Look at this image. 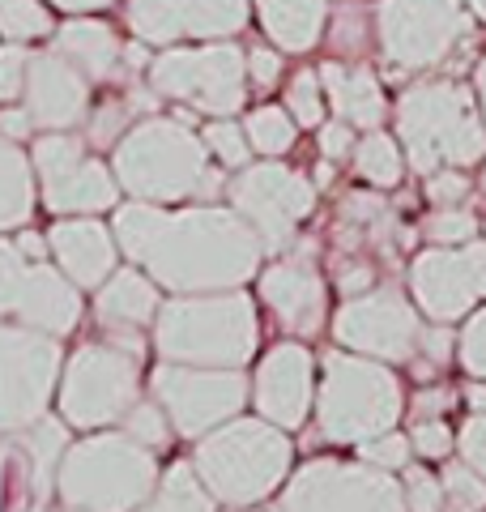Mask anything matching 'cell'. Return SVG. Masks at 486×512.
I'll return each instance as SVG.
<instances>
[{
  "mask_svg": "<svg viewBox=\"0 0 486 512\" xmlns=\"http://www.w3.org/2000/svg\"><path fill=\"white\" fill-rule=\"evenodd\" d=\"M261 26L278 52L303 56L324 35V0H261Z\"/></svg>",
  "mask_w": 486,
  "mask_h": 512,
  "instance_id": "cell-27",
  "label": "cell"
},
{
  "mask_svg": "<svg viewBox=\"0 0 486 512\" xmlns=\"http://www.w3.org/2000/svg\"><path fill=\"white\" fill-rule=\"evenodd\" d=\"M359 453H363V461L367 466H376V470H405L410 466V436H397V431H384V436H371V440H363L359 444Z\"/></svg>",
  "mask_w": 486,
  "mask_h": 512,
  "instance_id": "cell-43",
  "label": "cell"
},
{
  "mask_svg": "<svg viewBox=\"0 0 486 512\" xmlns=\"http://www.w3.org/2000/svg\"><path fill=\"white\" fill-rule=\"evenodd\" d=\"M465 5H469V9H474V13H478V18L486 22V0H465Z\"/></svg>",
  "mask_w": 486,
  "mask_h": 512,
  "instance_id": "cell-59",
  "label": "cell"
},
{
  "mask_svg": "<svg viewBox=\"0 0 486 512\" xmlns=\"http://www.w3.org/2000/svg\"><path fill=\"white\" fill-rule=\"evenodd\" d=\"M60 512H64V508H60Z\"/></svg>",
  "mask_w": 486,
  "mask_h": 512,
  "instance_id": "cell-62",
  "label": "cell"
},
{
  "mask_svg": "<svg viewBox=\"0 0 486 512\" xmlns=\"http://www.w3.org/2000/svg\"><path fill=\"white\" fill-rule=\"evenodd\" d=\"M427 201L431 205H465L469 197V175H461V167H440L427 175Z\"/></svg>",
  "mask_w": 486,
  "mask_h": 512,
  "instance_id": "cell-46",
  "label": "cell"
},
{
  "mask_svg": "<svg viewBox=\"0 0 486 512\" xmlns=\"http://www.w3.org/2000/svg\"><path fill=\"white\" fill-rule=\"evenodd\" d=\"M248 0H188V39H231L248 26Z\"/></svg>",
  "mask_w": 486,
  "mask_h": 512,
  "instance_id": "cell-32",
  "label": "cell"
},
{
  "mask_svg": "<svg viewBox=\"0 0 486 512\" xmlns=\"http://www.w3.org/2000/svg\"><path fill=\"white\" fill-rule=\"evenodd\" d=\"M60 367V338L18 320H0V436H18L43 419L56 397Z\"/></svg>",
  "mask_w": 486,
  "mask_h": 512,
  "instance_id": "cell-10",
  "label": "cell"
},
{
  "mask_svg": "<svg viewBox=\"0 0 486 512\" xmlns=\"http://www.w3.org/2000/svg\"><path fill=\"white\" fill-rule=\"evenodd\" d=\"M474 82H478V107H482V120H486V60L478 64V73H474Z\"/></svg>",
  "mask_w": 486,
  "mask_h": 512,
  "instance_id": "cell-58",
  "label": "cell"
},
{
  "mask_svg": "<svg viewBox=\"0 0 486 512\" xmlns=\"http://www.w3.org/2000/svg\"><path fill=\"white\" fill-rule=\"evenodd\" d=\"M410 448L423 461H440L457 448V431H452L444 419H418L410 431Z\"/></svg>",
  "mask_w": 486,
  "mask_h": 512,
  "instance_id": "cell-44",
  "label": "cell"
},
{
  "mask_svg": "<svg viewBox=\"0 0 486 512\" xmlns=\"http://www.w3.org/2000/svg\"><path fill=\"white\" fill-rule=\"evenodd\" d=\"M316 402V359L299 342L273 346L252 376V406L282 431H299Z\"/></svg>",
  "mask_w": 486,
  "mask_h": 512,
  "instance_id": "cell-19",
  "label": "cell"
},
{
  "mask_svg": "<svg viewBox=\"0 0 486 512\" xmlns=\"http://www.w3.org/2000/svg\"><path fill=\"white\" fill-rule=\"evenodd\" d=\"M5 478H9V444L0 440V512H5Z\"/></svg>",
  "mask_w": 486,
  "mask_h": 512,
  "instance_id": "cell-56",
  "label": "cell"
},
{
  "mask_svg": "<svg viewBox=\"0 0 486 512\" xmlns=\"http://www.w3.org/2000/svg\"><path fill=\"white\" fill-rule=\"evenodd\" d=\"M52 52H60L64 60L73 64L77 73H86V82H111L120 73V39L116 30L90 18H73L56 30Z\"/></svg>",
  "mask_w": 486,
  "mask_h": 512,
  "instance_id": "cell-26",
  "label": "cell"
},
{
  "mask_svg": "<svg viewBox=\"0 0 486 512\" xmlns=\"http://www.w3.org/2000/svg\"><path fill=\"white\" fill-rule=\"evenodd\" d=\"M444 512H486V478L465 466V461H448L440 474Z\"/></svg>",
  "mask_w": 486,
  "mask_h": 512,
  "instance_id": "cell-35",
  "label": "cell"
},
{
  "mask_svg": "<svg viewBox=\"0 0 486 512\" xmlns=\"http://www.w3.org/2000/svg\"><path fill=\"white\" fill-rule=\"evenodd\" d=\"M461 367L474 380H486V303H478L474 312L465 316V329H461Z\"/></svg>",
  "mask_w": 486,
  "mask_h": 512,
  "instance_id": "cell-42",
  "label": "cell"
},
{
  "mask_svg": "<svg viewBox=\"0 0 486 512\" xmlns=\"http://www.w3.org/2000/svg\"><path fill=\"white\" fill-rule=\"evenodd\" d=\"M22 107L30 111V120H35V128H43V133H73L77 124H86V111H90L86 73H77L52 47L30 56Z\"/></svg>",
  "mask_w": 486,
  "mask_h": 512,
  "instance_id": "cell-20",
  "label": "cell"
},
{
  "mask_svg": "<svg viewBox=\"0 0 486 512\" xmlns=\"http://www.w3.org/2000/svg\"><path fill=\"white\" fill-rule=\"evenodd\" d=\"M482 192H486V171H482Z\"/></svg>",
  "mask_w": 486,
  "mask_h": 512,
  "instance_id": "cell-61",
  "label": "cell"
},
{
  "mask_svg": "<svg viewBox=\"0 0 486 512\" xmlns=\"http://www.w3.org/2000/svg\"><path fill=\"white\" fill-rule=\"evenodd\" d=\"M201 141H205V150L214 154L222 167H243V163H248V154H252L248 133H243V124H235L231 116L209 120L205 133H201Z\"/></svg>",
  "mask_w": 486,
  "mask_h": 512,
  "instance_id": "cell-39",
  "label": "cell"
},
{
  "mask_svg": "<svg viewBox=\"0 0 486 512\" xmlns=\"http://www.w3.org/2000/svg\"><path fill=\"white\" fill-rule=\"evenodd\" d=\"M414 303L435 325H452L486 303V244L469 239L457 248H423L410 261Z\"/></svg>",
  "mask_w": 486,
  "mask_h": 512,
  "instance_id": "cell-17",
  "label": "cell"
},
{
  "mask_svg": "<svg viewBox=\"0 0 486 512\" xmlns=\"http://www.w3.org/2000/svg\"><path fill=\"white\" fill-rule=\"evenodd\" d=\"M158 308V282L137 265L111 269L94 295V320L103 325V333H141L145 325H154Z\"/></svg>",
  "mask_w": 486,
  "mask_h": 512,
  "instance_id": "cell-24",
  "label": "cell"
},
{
  "mask_svg": "<svg viewBox=\"0 0 486 512\" xmlns=\"http://www.w3.org/2000/svg\"><path fill=\"white\" fill-rule=\"evenodd\" d=\"M243 64H248V82H252L256 90L278 86L282 52H273V47H252V52H243Z\"/></svg>",
  "mask_w": 486,
  "mask_h": 512,
  "instance_id": "cell-48",
  "label": "cell"
},
{
  "mask_svg": "<svg viewBox=\"0 0 486 512\" xmlns=\"http://www.w3.org/2000/svg\"><path fill=\"white\" fill-rule=\"evenodd\" d=\"M401 500H405V512H444L440 478L427 474L423 466H405V478H401Z\"/></svg>",
  "mask_w": 486,
  "mask_h": 512,
  "instance_id": "cell-41",
  "label": "cell"
},
{
  "mask_svg": "<svg viewBox=\"0 0 486 512\" xmlns=\"http://www.w3.org/2000/svg\"><path fill=\"white\" fill-rule=\"evenodd\" d=\"M116 244L171 295L235 291L261 269V239L235 210L192 205L162 210L150 201H128L116 210Z\"/></svg>",
  "mask_w": 486,
  "mask_h": 512,
  "instance_id": "cell-1",
  "label": "cell"
},
{
  "mask_svg": "<svg viewBox=\"0 0 486 512\" xmlns=\"http://www.w3.org/2000/svg\"><path fill=\"white\" fill-rule=\"evenodd\" d=\"M150 397L167 410L175 436L201 440L205 431L243 414L252 397V380L239 367H192L162 359L150 376Z\"/></svg>",
  "mask_w": 486,
  "mask_h": 512,
  "instance_id": "cell-11",
  "label": "cell"
},
{
  "mask_svg": "<svg viewBox=\"0 0 486 512\" xmlns=\"http://www.w3.org/2000/svg\"><path fill=\"white\" fill-rule=\"evenodd\" d=\"M418 346H423L427 363H435V367H444L452 355H457V350H452V346H457V338L448 333V325H435L431 333L423 329V333H418Z\"/></svg>",
  "mask_w": 486,
  "mask_h": 512,
  "instance_id": "cell-50",
  "label": "cell"
},
{
  "mask_svg": "<svg viewBox=\"0 0 486 512\" xmlns=\"http://www.w3.org/2000/svg\"><path fill=\"white\" fill-rule=\"evenodd\" d=\"M13 244H18L26 256H35V261H43V256H47V239H43V235H35V231H22L18 239H13Z\"/></svg>",
  "mask_w": 486,
  "mask_h": 512,
  "instance_id": "cell-53",
  "label": "cell"
},
{
  "mask_svg": "<svg viewBox=\"0 0 486 512\" xmlns=\"http://www.w3.org/2000/svg\"><path fill=\"white\" fill-rule=\"evenodd\" d=\"M457 453L465 466H474L486 478V410L482 414H469L457 431Z\"/></svg>",
  "mask_w": 486,
  "mask_h": 512,
  "instance_id": "cell-47",
  "label": "cell"
},
{
  "mask_svg": "<svg viewBox=\"0 0 486 512\" xmlns=\"http://www.w3.org/2000/svg\"><path fill=\"white\" fill-rule=\"evenodd\" d=\"M30 167L43 192V205L60 218L69 214H103L116 210L120 184L107 163L90 154V146L73 133H43L30 146Z\"/></svg>",
  "mask_w": 486,
  "mask_h": 512,
  "instance_id": "cell-15",
  "label": "cell"
},
{
  "mask_svg": "<svg viewBox=\"0 0 486 512\" xmlns=\"http://www.w3.org/2000/svg\"><path fill=\"white\" fill-rule=\"evenodd\" d=\"M35 214V167L18 141L0 137V235L22 231Z\"/></svg>",
  "mask_w": 486,
  "mask_h": 512,
  "instance_id": "cell-28",
  "label": "cell"
},
{
  "mask_svg": "<svg viewBox=\"0 0 486 512\" xmlns=\"http://www.w3.org/2000/svg\"><path fill=\"white\" fill-rule=\"evenodd\" d=\"M124 22L145 47H171L188 39V0H128Z\"/></svg>",
  "mask_w": 486,
  "mask_h": 512,
  "instance_id": "cell-30",
  "label": "cell"
},
{
  "mask_svg": "<svg viewBox=\"0 0 486 512\" xmlns=\"http://www.w3.org/2000/svg\"><path fill=\"white\" fill-rule=\"evenodd\" d=\"M0 35L13 43H30L52 35V13L39 0H0Z\"/></svg>",
  "mask_w": 486,
  "mask_h": 512,
  "instance_id": "cell-37",
  "label": "cell"
},
{
  "mask_svg": "<svg viewBox=\"0 0 486 512\" xmlns=\"http://www.w3.org/2000/svg\"><path fill=\"white\" fill-rule=\"evenodd\" d=\"M111 175L120 192L150 205L214 197L222 188V175L209 167L205 141L192 133L184 116H150L128 128L111 154Z\"/></svg>",
  "mask_w": 486,
  "mask_h": 512,
  "instance_id": "cell-2",
  "label": "cell"
},
{
  "mask_svg": "<svg viewBox=\"0 0 486 512\" xmlns=\"http://www.w3.org/2000/svg\"><path fill=\"white\" fill-rule=\"evenodd\" d=\"M9 512H52V508L39 504V500H30V495H22V491H18V500H13V508H9Z\"/></svg>",
  "mask_w": 486,
  "mask_h": 512,
  "instance_id": "cell-57",
  "label": "cell"
},
{
  "mask_svg": "<svg viewBox=\"0 0 486 512\" xmlns=\"http://www.w3.org/2000/svg\"><path fill=\"white\" fill-rule=\"evenodd\" d=\"M465 402L474 406V414L486 410V380H474V384H469V389H465Z\"/></svg>",
  "mask_w": 486,
  "mask_h": 512,
  "instance_id": "cell-55",
  "label": "cell"
},
{
  "mask_svg": "<svg viewBox=\"0 0 486 512\" xmlns=\"http://www.w3.org/2000/svg\"><path fill=\"white\" fill-rule=\"evenodd\" d=\"M418 333L423 320L418 308L401 291H363L342 303V312L333 316V338L354 355L380 359V363H405L418 350Z\"/></svg>",
  "mask_w": 486,
  "mask_h": 512,
  "instance_id": "cell-18",
  "label": "cell"
},
{
  "mask_svg": "<svg viewBox=\"0 0 486 512\" xmlns=\"http://www.w3.org/2000/svg\"><path fill=\"white\" fill-rule=\"evenodd\" d=\"M81 291L47 261L26 256L13 239H0V320L69 338L81 325Z\"/></svg>",
  "mask_w": 486,
  "mask_h": 512,
  "instance_id": "cell-13",
  "label": "cell"
},
{
  "mask_svg": "<svg viewBox=\"0 0 486 512\" xmlns=\"http://www.w3.org/2000/svg\"><path fill=\"white\" fill-rule=\"evenodd\" d=\"M452 402H457V393L452 389H418L414 410H418V419H440Z\"/></svg>",
  "mask_w": 486,
  "mask_h": 512,
  "instance_id": "cell-52",
  "label": "cell"
},
{
  "mask_svg": "<svg viewBox=\"0 0 486 512\" xmlns=\"http://www.w3.org/2000/svg\"><path fill=\"white\" fill-rule=\"evenodd\" d=\"M141 397V355L107 333L81 342L60 367L56 406L60 419L77 431H103Z\"/></svg>",
  "mask_w": 486,
  "mask_h": 512,
  "instance_id": "cell-8",
  "label": "cell"
},
{
  "mask_svg": "<svg viewBox=\"0 0 486 512\" xmlns=\"http://www.w3.org/2000/svg\"><path fill=\"white\" fill-rule=\"evenodd\" d=\"M261 325L252 299L239 291L175 295L154 316V346L167 363L192 367H243L256 355Z\"/></svg>",
  "mask_w": 486,
  "mask_h": 512,
  "instance_id": "cell-4",
  "label": "cell"
},
{
  "mask_svg": "<svg viewBox=\"0 0 486 512\" xmlns=\"http://www.w3.org/2000/svg\"><path fill=\"white\" fill-rule=\"evenodd\" d=\"M376 39L388 69L427 73L469 39L465 0H384L376 9Z\"/></svg>",
  "mask_w": 486,
  "mask_h": 512,
  "instance_id": "cell-12",
  "label": "cell"
},
{
  "mask_svg": "<svg viewBox=\"0 0 486 512\" xmlns=\"http://www.w3.org/2000/svg\"><path fill=\"white\" fill-rule=\"evenodd\" d=\"M9 461H13V483L22 495L47 504L56 495V470L64 461V448H69V423L56 419V414H43L26 431L9 436Z\"/></svg>",
  "mask_w": 486,
  "mask_h": 512,
  "instance_id": "cell-23",
  "label": "cell"
},
{
  "mask_svg": "<svg viewBox=\"0 0 486 512\" xmlns=\"http://www.w3.org/2000/svg\"><path fill=\"white\" fill-rule=\"evenodd\" d=\"M256 512H282V508H256Z\"/></svg>",
  "mask_w": 486,
  "mask_h": 512,
  "instance_id": "cell-60",
  "label": "cell"
},
{
  "mask_svg": "<svg viewBox=\"0 0 486 512\" xmlns=\"http://www.w3.org/2000/svg\"><path fill=\"white\" fill-rule=\"evenodd\" d=\"M26 69H30V52L22 43H5V47H0V103L22 99Z\"/></svg>",
  "mask_w": 486,
  "mask_h": 512,
  "instance_id": "cell-45",
  "label": "cell"
},
{
  "mask_svg": "<svg viewBox=\"0 0 486 512\" xmlns=\"http://www.w3.org/2000/svg\"><path fill=\"white\" fill-rule=\"evenodd\" d=\"M47 252L77 291H99L107 274L116 269L120 244L94 214H69L47 231Z\"/></svg>",
  "mask_w": 486,
  "mask_h": 512,
  "instance_id": "cell-22",
  "label": "cell"
},
{
  "mask_svg": "<svg viewBox=\"0 0 486 512\" xmlns=\"http://www.w3.org/2000/svg\"><path fill=\"white\" fill-rule=\"evenodd\" d=\"M150 90L158 99L184 103L209 120L235 116L248 99V64L235 43H205V47H167L150 60Z\"/></svg>",
  "mask_w": 486,
  "mask_h": 512,
  "instance_id": "cell-9",
  "label": "cell"
},
{
  "mask_svg": "<svg viewBox=\"0 0 486 512\" xmlns=\"http://www.w3.org/2000/svg\"><path fill=\"white\" fill-rule=\"evenodd\" d=\"M218 500L205 491L201 474L192 470V461H171L167 470L158 474L154 491L145 495V504L137 512H214Z\"/></svg>",
  "mask_w": 486,
  "mask_h": 512,
  "instance_id": "cell-29",
  "label": "cell"
},
{
  "mask_svg": "<svg viewBox=\"0 0 486 512\" xmlns=\"http://www.w3.org/2000/svg\"><path fill=\"white\" fill-rule=\"evenodd\" d=\"M290 436L269 419H226L205 431L192 453V470L201 474L205 491L226 508L265 504L290 474Z\"/></svg>",
  "mask_w": 486,
  "mask_h": 512,
  "instance_id": "cell-5",
  "label": "cell"
},
{
  "mask_svg": "<svg viewBox=\"0 0 486 512\" xmlns=\"http://www.w3.org/2000/svg\"><path fill=\"white\" fill-rule=\"evenodd\" d=\"M282 512H405V500L388 470L316 457L286 478Z\"/></svg>",
  "mask_w": 486,
  "mask_h": 512,
  "instance_id": "cell-14",
  "label": "cell"
},
{
  "mask_svg": "<svg viewBox=\"0 0 486 512\" xmlns=\"http://www.w3.org/2000/svg\"><path fill=\"white\" fill-rule=\"evenodd\" d=\"M158 461L150 448L124 431H90L64 448L56 470V504L64 512H137L158 483Z\"/></svg>",
  "mask_w": 486,
  "mask_h": 512,
  "instance_id": "cell-6",
  "label": "cell"
},
{
  "mask_svg": "<svg viewBox=\"0 0 486 512\" xmlns=\"http://www.w3.org/2000/svg\"><path fill=\"white\" fill-rule=\"evenodd\" d=\"M316 423L329 444H363L371 436L393 431L401 419V380L393 376V363L342 355L333 350L324 359V380L316 393Z\"/></svg>",
  "mask_w": 486,
  "mask_h": 512,
  "instance_id": "cell-7",
  "label": "cell"
},
{
  "mask_svg": "<svg viewBox=\"0 0 486 512\" xmlns=\"http://www.w3.org/2000/svg\"><path fill=\"white\" fill-rule=\"evenodd\" d=\"M423 239L435 248H457L478 239V218L465 210V205H435L423 218Z\"/></svg>",
  "mask_w": 486,
  "mask_h": 512,
  "instance_id": "cell-36",
  "label": "cell"
},
{
  "mask_svg": "<svg viewBox=\"0 0 486 512\" xmlns=\"http://www.w3.org/2000/svg\"><path fill=\"white\" fill-rule=\"evenodd\" d=\"M324 86H320V69H299L295 77H290L286 86V111L295 116V124L303 128H320L324 120Z\"/></svg>",
  "mask_w": 486,
  "mask_h": 512,
  "instance_id": "cell-38",
  "label": "cell"
},
{
  "mask_svg": "<svg viewBox=\"0 0 486 512\" xmlns=\"http://www.w3.org/2000/svg\"><path fill=\"white\" fill-rule=\"evenodd\" d=\"M128 116H133V107L120 103V99H107L94 111H86V146H94V150L116 146V141L128 133Z\"/></svg>",
  "mask_w": 486,
  "mask_h": 512,
  "instance_id": "cell-40",
  "label": "cell"
},
{
  "mask_svg": "<svg viewBox=\"0 0 486 512\" xmlns=\"http://www.w3.org/2000/svg\"><path fill=\"white\" fill-rule=\"evenodd\" d=\"M231 210L256 231L261 252H286L295 227L316 210V184L286 163H256L231 180Z\"/></svg>",
  "mask_w": 486,
  "mask_h": 512,
  "instance_id": "cell-16",
  "label": "cell"
},
{
  "mask_svg": "<svg viewBox=\"0 0 486 512\" xmlns=\"http://www.w3.org/2000/svg\"><path fill=\"white\" fill-rule=\"evenodd\" d=\"M320 154L337 163V158H350L354 154V128L346 120H333V124H320Z\"/></svg>",
  "mask_w": 486,
  "mask_h": 512,
  "instance_id": "cell-49",
  "label": "cell"
},
{
  "mask_svg": "<svg viewBox=\"0 0 486 512\" xmlns=\"http://www.w3.org/2000/svg\"><path fill=\"white\" fill-rule=\"evenodd\" d=\"M120 431L128 440H137L141 448H150V453H158V448H167L171 444V419H167V410H162L154 397H137L133 406H128L120 414Z\"/></svg>",
  "mask_w": 486,
  "mask_h": 512,
  "instance_id": "cell-34",
  "label": "cell"
},
{
  "mask_svg": "<svg viewBox=\"0 0 486 512\" xmlns=\"http://www.w3.org/2000/svg\"><path fill=\"white\" fill-rule=\"evenodd\" d=\"M30 133H35V120H30L26 107H13V103H0V137L5 141H30Z\"/></svg>",
  "mask_w": 486,
  "mask_h": 512,
  "instance_id": "cell-51",
  "label": "cell"
},
{
  "mask_svg": "<svg viewBox=\"0 0 486 512\" xmlns=\"http://www.w3.org/2000/svg\"><path fill=\"white\" fill-rule=\"evenodd\" d=\"M243 133H248V146L252 150H261L265 158H282L290 146H295V133H299V124L295 116H290L286 107H256L248 120H243Z\"/></svg>",
  "mask_w": 486,
  "mask_h": 512,
  "instance_id": "cell-33",
  "label": "cell"
},
{
  "mask_svg": "<svg viewBox=\"0 0 486 512\" xmlns=\"http://www.w3.org/2000/svg\"><path fill=\"white\" fill-rule=\"evenodd\" d=\"M350 158H354V171H359L371 188H397L401 184L405 154L388 133H376V128H371L359 146H354Z\"/></svg>",
  "mask_w": 486,
  "mask_h": 512,
  "instance_id": "cell-31",
  "label": "cell"
},
{
  "mask_svg": "<svg viewBox=\"0 0 486 512\" xmlns=\"http://www.w3.org/2000/svg\"><path fill=\"white\" fill-rule=\"evenodd\" d=\"M397 146L418 175L474 167L486 158V120L474 90L461 82H414L397 99Z\"/></svg>",
  "mask_w": 486,
  "mask_h": 512,
  "instance_id": "cell-3",
  "label": "cell"
},
{
  "mask_svg": "<svg viewBox=\"0 0 486 512\" xmlns=\"http://www.w3.org/2000/svg\"><path fill=\"white\" fill-rule=\"evenodd\" d=\"M320 86H324V103L350 128H380L384 124L388 99L376 82V73L346 69V64H320Z\"/></svg>",
  "mask_w": 486,
  "mask_h": 512,
  "instance_id": "cell-25",
  "label": "cell"
},
{
  "mask_svg": "<svg viewBox=\"0 0 486 512\" xmlns=\"http://www.w3.org/2000/svg\"><path fill=\"white\" fill-rule=\"evenodd\" d=\"M47 5H56V9H64V13H90V9L116 5V0H47Z\"/></svg>",
  "mask_w": 486,
  "mask_h": 512,
  "instance_id": "cell-54",
  "label": "cell"
},
{
  "mask_svg": "<svg viewBox=\"0 0 486 512\" xmlns=\"http://www.w3.org/2000/svg\"><path fill=\"white\" fill-rule=\"evenodd\" d=\"M261 299L273 308L278 325L295 338H312L324 325V282L312 265V248H299L295 256L269 265L261 274Z\"/></svg>",
  "mask_w": 486,
  "mask_h": 512,
  "instance_id": "cell-21",
  "label": "cell"
}]
</instances>
